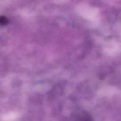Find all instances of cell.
Segmentation results:
<instances>
[{
  "label": "cell",
  "mask_w": 121,
  "mask_h": 121,
  "mask_svg": "<svg viewBox=\"0 0 121 121\" xmlns=\"http://www.w3.org/2000/svg\"><path fill=\"white\" fill-rule=\"evenodd\" d=\"M8 23V20L4 17H0V24L4 25Z\"/></svg>",
  "instance_id": "6da1fadb"
}]
</instances>
